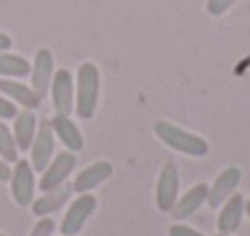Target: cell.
<instances>
[{"label":"cell","instance_id":"ac0fdd59","mask_svg":"<svg viewBox=\"0 0 250 236\" xmlns=\"http://www.w3.org/2000/svg\"><path fill=\"white\" fill-rule=\"evenodd\" d=\"M32 73V66L27 59L17 56V54H7L0 51V76L5 78H27Z\"/></svg>","mask_w":250,"mask_h":236},{"label":"cell","instance_id":"52a82bcc","mask_svg":"<svg viewBox=\"0 0 250 236\" xmlns=\"http://www.w3.org/2000/svg\"><path fill=\"white\" fill-rule=\"evenodd\" d=\"M29 151H32V161H29L32 168L42 173V170L49 165V161L54 158V129H51V122H49V119L39 122L37 137H34Z\"/></svg>","mask_w":250,"mask_h":236},{"label":"cell","instance_id":"5bb4252c","mask_svg":"<svg viewBox=\"0 0 250 236\" xmlns=\"http://www.w3.org/2000/svg\"><path fill=\"white\" fill-rule=\"evenodd\" d=\"M71 195H73V185H61V188H54V190H49V192H44L39 200H34L32 202V212L37 214V217H49V214H54V212H59L68 200H71Z\"/></svg>","mask_w":250,"mask_h":236},{"label":"cell","instance_id":"277c9868","mask_svg":"<svg viewBox=\"0 0 250 236\" xmlns=\"http://www.w3.org/2000/svg\"><path fill=\"white\" fill-rule=\"evenodd\" d=\"M97 210V197L90 195V192H83L73 200V205L68 207L63 222H61V234L63 236H78L83 232V227L87 224V219L95 214Z\"/></svg>","mask_w":250,"mask_h":236},{"label":"cell","instance_id":"9a60e30c","mask_svg":"<svg viewBox=\"0 0 250 236\" xmlns=\"http://www.w3.org/2000/svg\"><path fill=\"white\" fill-rule=\"evenodd\" d=\"M207 192H209V185L207 183H199V185H194V188H189L182 197H177V202H175V207L170 210V214L175 217V219H187V217H192L204 202H207Z\"/></svg>","mask_w":250,"mask_h":236},{"label":"cell","instance_id":"e0dca14e","mask_svg":"<svg viewBox=\"0 0 250 236\" xmlns=\"http://www.w3.org/2000/svg\"><path fill=\"white\" fill-rule=\"evenodd\" d=\"M0 93H2L5 97L20 102L24 110H37V107L42 105V95H39L34 88L22 85V83H17V80H0Z\"/></svg>","mask_w":250,"mask_h":236},{"label":"cell","instance_id":"d4e9b609","mask_svg":"<svg viewBox=\"0 0 250 236\" xmlns=\"http://www.w3.org/2000/svg\"><path fill=\"white\" fill-rule=\"evenodd\" d=\"M10 47H12V39H10L7 34H2V32H0V51H7Z\"/></svg>","mask_w":250,"mask_h":236},{"label":"cell","instance_id":"44dd1931","mask_svg":"<svg viewBox=\"0 0 250 236\" xmlns=\"http://www.w3.org/2000/svg\"><path fill=\"white\" fill-rule=\"evenodd\" d=\"M54 229H56L54 219H49V217H42V219L34 224V229H32V234H29V236H54Z\"/></svg>","mask_w":250,"mask_h":236},{"label":"cell","instance_id":"7c38bea8","mask_svg":"<svg viewBox=\"0 0 250 236\" xmlns=\"http://www.w3.org/2000/svg\"><path fill=\"white\" fill-rule=\"evenodd\" d=\"M32 88L44 97L51 88V76H54V54L49 49H39L34 56V66H32Z\"/></svg>","mask_w":250,"mask_h":236},{"label":"cell","instance_id":"7a4b0ae2","mask_svg":"<svg viewBox=\"0 0 250 236\" xmlns=\"http://www.w3.org/2000/svg\"><path fill=\"white\" fill-rule=\"evenodd\" d=\"M100 100V71L95 64L85 61L78 69V80H76V112L78 117L90 119L97 110Z\"/></svg>","mask_w":250,"mask_h":236},{"label":"cell","instance_id":"7402d4cb","mask_svg":"<svg viewBox=\"0 0 250 236\" xmlns=\"http://www.w3.org/2000/svg\"><path fill=\"white\" fill-rule=\"evenodd\" d=\"M17 115V107L10 97H2L0 95V119H12Z\"/></svg>","mask_w":250,"mask_h":236},{"label":"cell","instance_id":"3957f363","mask_svg":"<svg viewBox=\"0 0 250 236\" xmlns=\"http://www.w3.org/2000/svg\"><path fill=\"white\" fill-rule=\"evenodd\" d=\"M177 197H180V170L175 161H166L158 175V185H156V207L170 214Z\"/></svg>","mask_w":250,"mask_h":236},{"label":"cell","instance_id":"603a6c76","mask_svg":"<svg viewBox=\"0 0 250 236\" xmlns=\"http://www.w3.org/2000/svg\"><path fill=\"white\" fill-rule=\"evenodd\" d=\"M167 236H204V234L197 232V229H192V227H185V224H172Z\"/></svg>","mask_w":250,"mask_h":236},{"label":"cell","instance_id":"2e32d148","mask_svg":"<svg viewBox=\"0 0 250 236\" xmlns=\"http://www.w3.org/2000/svg\"><path fill=\"white\" fill-rule=\"evenodd\" d=\"M37 127H39V122L34 117V110H22V112L15 115V132H12V137H15L20 151H29L32 149V142L37 137Z\"/></svg>","mask_w":250,"mask_h":236},{"label":"cell","instance_id":"ba28073f","mask_svg":"<svg viewBox=\"0 0 250 236\" xmlns=\"http://www.w3.org/2000/svg\"><path fill=\"white\" fill-rule=\"evenodd\" d=\"M51 100H54V110L59 115H71L73 112V76L61 69L51 76Z\"/></svg>","mask_w":250,"mask_h":236},{"label":"cell","instance_id":"9c48e42d","mask_svg":"<svg viewBox=\"0 0 250 236\" xmlns=\"http://www.w3.org/2000/svg\"><path fill=\"white\" fill-rule=\"evenodd\" d=\"M238 183H241V168L231 165V168L221 170L219 178L214 180V185H211L209 192H207V205H209V207H221V205L236 192Z\"/></svg>","mask_w":250,"mask_h":236},{"label":"cell","instance_id":"ffe728a7","mask_svg":"<svg viewBox=\"0 0 250 236\" xmlns=\"http://www.w3.org/2000/svg\"><path fill=\"white\" fill-rule=\"evenodd\" d=\"M238 0H209L207 2V15H211V17H219V15H224L229 7H233Z\"/></svg>","mask_w":250,"mask_h":236},{"label":"cell","instance_id":"8fae6325","mask_svg":"<svg viewBox=\"0 0 250 236\" xmlns=\"http://www.w3.org/2000/svg\"><path fill=\"white\" fill-rule=\"evenodd\" d=\"M243 214H246V200H243V195H236L233 192L221 205V212H219V219H216L219 234H233V232H238V227L243 222Z\"/></svg>","mask_w":250,"mask_h":236},{"label":"cell","instance_id":"5b68a950","mask_svg":"<svg viewBox=\"0 0 250 236\" xmlns=\"http://www.w3.org/2000/svg\"><path fill=\"white\" fill-rule=\"evenodd\" d=\"M10 192L15 205L20 207H29L34 202V168L29 161L24 158L15 161V170L10 175Z\"/></svg>","mask_w":250,"mask_h":236},{"label":"cell","instance_id":"4316f807","mask_svg":"<svg viewBox=\"0 0 250 236\" xmlns=\"http://www.w3.org/2000/svg\"><path fill=\"white\" fill-rule=\"evenodd\" d=\"M219 236H231V234H219Z\"/></svg>","mask_w":250,"mask_h":236},{"label":"cell","instance_id":"83f0119b","mask_svg":"<svg viewBox=\"0 0 250 236\" xmlns=\"http://www.w3.org/2000/svg\"><path fill=\"white\" fill-rule=\"evenodd\" d=\"M0 236H5V234H0Z\"/></svg>","mask_w":250,"mask_h":236},{"label":"cell","instance_id":"484cf974","mask_svg":"<svg viewBox=\"0 0 250 236\" xmlns=\"http://www.w3.org/2000/svg\"><path fill=\"white\" fill-rule=\"evenodd\" d=\"M246 214L250 217V200H246Z\"/></svg>","mask_w":250,"mask_h":236},{"label":"cell","instance_id":"d6986e66","mask_svg":"<svg viewBox=\"0 0 250 236\" xmlns=\"http://www.w3.org/2000/svg\"><path fill=\"white\" fill-rule=\"evenodd\" d=\"M17 142H15V137H12V132L0 122V158L2 161H7V163H12V161H17Z\"/></svg>","mask_w":250,"mask_h":236},{"label":"cell","instance_id":"8992f818","mask_svg":"<svg viewBox=\"0 0 250 236\" xmlns=\"http://www.w3.org/2000/svg\"><path fill=\"white\" fill-rule=\"evenodd\" d=\"M76 161H78V158H76L73 151H63V154L54 156L51 161H49V165L42 170L39 188H42L44 192H49V190H54V188H61V185L66 183V178L73 173Z\"/></svg>","mask_w":250,"mask_h":236},{"label":"cell","instance_id":"6da1fadb","mask_svg":"<svg viewBox=\"0 0 250 236\" xmlns=\"http://www.w3.org/2000/svg\"><path fill=\"white\" fill-rule=\"evenodd\" d=\"M153 129H156V137H158L166 146L180 151V154H185V156L202 158L209 154L207 139H202V137H197V134H192V132H185V129H180L177 124H172V122H167V119L156 122Z\"/></svg>","mask_w":250,"mask_h":236},{"label":"cell","instance_id":"4fadbf2b","mask_svg":"<svg viewBox=\"0 0 250 236\" xmlns=\"http://www.w3.org/2000/svg\"><path fill=\"white\" fill-rule=\"evenodd\" d=\"M49 122H51V129H54L56 139H61L68 151H73V154L83 151V146H85L83 134H81V129L73 124V119H71L68 115H59V112H56L54 119H49Z\"/></svg>","mask_w":250,"mask_h":236},{"label":"cell","instance_id":"cb8c5ba5","mask_svg":"<svg viewBox=\"0 0 250 236\" xmlns=\"http://www.w3.org/2000/svg\"><path fill=\"white\" fill-rule=\"evenodd\" d=\"M10 175H12V170H10V165H7V161H2V158H0V183H5V180H10Z\"/></svg>","mask_w":250,"mask_h":236},{"label":"cell","instance_id":"30bf717a","mask_svg":"<svg viewBox=\"0 0 250 236\" xmlns=\"http://www.w3.org/2000/svg\"><path fill=\"white\" fill-rule=\"evenodd\" d=\"M112 173H114V168H112L109 161H97V163L87 165L85 170H81V173L76 175V180H73V192H78V195L92 192V190L100 188L107 178H112Z\"/></svg>","mask_w":250,"mask_h":236}]
</instances>
